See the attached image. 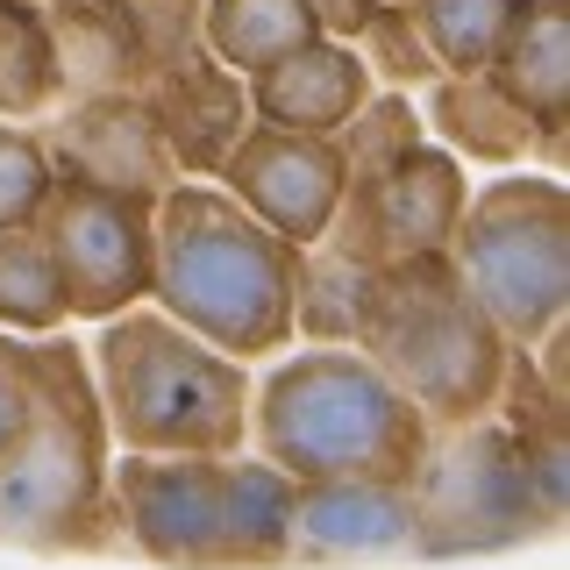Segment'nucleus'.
<instances>
[{
	"label": "nucleus",
	"mask_w": 570,
	"mask_h": 570,
	"mask_svg": "<svg viewBox=\"0 0 570 570\" xmlns=\"http://www.w3.org/2000/svg\"><path fill=\"white\" fill-rule=\"evenodd\" d=\"M165 299L214 343L264 350L285 335L293 272H285V249L228 200L178 193L165 207Z\"/></svg>",
	"instance_id": "obj_1"
},
{
	"label": "nucleus",
	"mask_w": 570,
	"mask_h": 570,
	"mask_svg": "<svg viewBox=\"0 0 570 570\" xmlns=\"http://www.w3.org/2000/svg\"><path fill=\"white\" fill-rule=\"evenodd\" d=\"M400 435V392L356 356H307L272 385V442L293 471H371Z\"/></svg>",
	"instance_id": "obj_2"
},
{
	"label": "nucleus",
	"mask_w": 570,
	"mask_h": 570,
	"mask_svg": "<svg viewBox=\"0 0 570 570\" xmlns=\"http://www.w3.org/2000/svg\"><path fill=\"white\" fill-rule=\"evenodd\" d=\"M463 278L478 314L534 335L563 307V200L557 186H499L463 228Z\"/></svg>",
	"instance_id": "obj_3"
},
{
	"label": "nucleus",
	"mask_w": 570,
	"mask_h": 570,
	"mask_svg": "<svg viewBox=\"0 0 570 570\" xmlns=\"http://www.w3.org/2000/svg\"><path fill=\"white\" fill-rule=\"evenodd\" d=\"M121 428L136 442H228L236 435V371L178 343L157 321H129L107 343Z\"/></svg>",
	"instance_id": "obj_4"
},
{
	"label": "nucleus",
	"mask_w": 570,
	"mask_h": 570,
	"mask_svg": "<svg viewBox=\"0 0 570 570\" xmlns=\"http://www.w3.org/2000/svg\"><path fill=\"white\" fill-rule=\"evenodd\" d=\"M379 343L385 356L428 392L435 406H478V392L492 385V335L450 285H400L379 299Z\"/></svg>",
	"instance_id": "obj_5"
},
{
	"label": "nucleus",
	"mask_w": 570,
	"mask_h": 570,
	"mask_svg": "<svg viewBox=\"0 0 570 570\" xmlns=\"http://www.w3.org/2000/svg\"><path fill=\"white\" fill-rule=\"evenodd\" d=\"M50 264H58L65 307L107 314V307H121V299H136V285H142V214L121 200V193L79 178V186L65 193Z\"/></svg>",
	"instance_id": "obj_6"
},
{
	"label": "nucleus",
	"mask_w": 570,
	"mask_h": 570,
	"mask_svg": "<svg viewBox=\"0 0 570 570\" xmlns=\"http://www.w3.org/2000/svg\"><path fill=\"white\" fill-rule=\"evenodd\" d=\"M236 186L257 200V214L285 236L307 243L328 222L335 193H343V165H335L328 142L285 129V136H257L249 150H236Z\"/></svg>",
	"instance_id": "obj_7"
},
{
	"label": "nucleus",
	"mask_w": 570,
	"mask_h": 570,
	"mask_svg": "<svg viewBox=\"0 0 570 570\" xmlns=\"http://www.w3.org/2000/svg\"><path fill=\"white\" fill-rule=\"evenodd\" d=\"M492 71H499V94L528 121L557 129L570 107V8L563 0H521L492 50Z\"/></svg>",
	"instance_id": "obj_8"
},
{
	"label": "nucleus",
	"mask_w": 570,
	"mask_h": 570,
	"mask_svg": "<svg viewBox=\"0 0 570 570\" xmlns=\"http://www.w3.org/2000/svg\"><path fill=\"white\" fill-rule=\"evenodd\" d=\"M257 79V107L278 121V129H299V136H321L335 129V121L356 115V100H364V65L350 58V50L335 43H299L272 58L264 71H249Z\"/></svg>",
	"instance_id": "obj_9"
},
{
	"label": "nucleus",
	"mask_w": 570,
	"mask_h": 570,
	"mask_svg": "<svg viewBox=\"0 0 570 570\" xmlns=\"http://www.w3.org/2000/svg\"><path fill=\"white\" fill-rule=\"evenodd\" d=\"M314 36H321L314 0H214L207 8V43L236 71H264L272 58L314 43Z\"/></svg>",
	"instance_id": "obj_10"
},
{
	"label": "nucleus",
	"mask_w": 570,
	"mask_h": 570,
	"mask_svg": "<svg viewBox=\"0 0 570 570\" xmlns=\"http://www.w3.org/2000/svg\"><path fill=\"white\" fill-rule=\"evenodd\" d=\"M456 171L442 157H421V165H400L392 178H379V228L400 249H435L456 222Z\"/></svg>",
	"instance_id": "obj_11"
},
{
	"label": "nucleus",
	"mask_w": 570,
	"mask_h": 570,
	"mask_svg": "<svg viewBox=\"0 0 570 570\" xmlns=\"http://www.w3.org/2000/svg\"><path fill=\"white\" fill-rule=\"evenodd\" d=\"M513 8H521V0H414L406 14H421V29H428V43L442 50V65L485 71L499 36L513 22Z\"/></svg>",
	"instance_id": "obj_12"
},
{
	"label": "nucleus",
	"mask_w": 570,
	"mask_h": 570,
	"mask_svg": "<svg viewBox=\"0 0 570 570\" xmlns=\"http://www.w3.org/2000/svg\"><path fill=\"white\" fill-rule=\"evenodd\" d=\"M65 314V285L43 243H0V321H22V328H50Z\"/></svg>",
	"instance_id": "obj_13"
},
{
	"label": "nucleus",
	"mask_w": 570,
	"mask_h": 570,
	"mask_svg": "<svg viewBox=\"0 0 570 570\" xmlns=\"http://www.w3.org/2000/svg\"><path fill=\"white\" fill-rule=\"evenodd\" d=\"M43 186H50V171H43V157H36V142L0 129V228H14L22 214H36Z\"/></svg>",
	"instance_id": "obj_14"
},
{
	"label": "nucleus",
	"mask_w": 570,
	"mask_h": 570,
	"mask_svg": "<svg viewBox=\"0 0 570 570\" xmlns=\"http://www.w3.org/2000/svg\"><path fill=\"white\" fill-rule=\"evenodd\" d=\"M22 421H29V406H22V385H14V371L0 364V450H8V442L22 435Z\"/></svg>",
	"instance_id": "obj_15"
}]
</instances>
